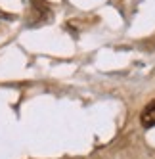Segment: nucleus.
I'll return each mask as SVG.
<instances>
[{
    "mask_svg": "<svg viewBox=\"0 0 155 159\" xmlns=\"http://www.w3.org/2000/svg\"><path fill=\"white\" fill-rule=\"evenodd\" d=\"M140 121H142L144 127H153V125H155V100H151L149 104L144 107Z\"/></svg>",
    "mask_w": 155,
    "mask_h": 159,
    "instance_id": "obj_1",
    "label": "nucleus"
}]
</instances>
